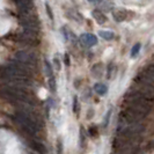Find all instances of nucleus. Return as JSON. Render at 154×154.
Segmentation results:
<instances>
[{
    "label": "nucleus",
    "instance_id": "nucleus-1",
    "mask_svg": "<svg viewBox=\"0 0 154 154\" xmlns=\"http://www.w3.org/2000/svg\"><path fill=\"white\" fill-rule=\"evenodd\" d=\"M143 131H145V126L140 123L130 124V125H119L116 134L117 137H123V138H132L137 137Z\"/></svg>",
    "mask_w": 154,
    "mask_h": 154
},
{
    "label": "nucleus",
    "instance_id": "nucleus-2",
    "mask_svg": "<svg viewBox=\"0 0 154 154\" xmlns=\"http://www.w3.org/2000/svg\"><path fill=\"white\" fill-rule=\"evenodd\" d=\"M20 23L22 24L24 30L34 31V32H38L41 30V21L34 13L20 14Z\"/></svg>",
    "mask_w": 154,
    "mask_h": 154
},
{
    "label": "nucleus",
    "instance_id": "nucleus-3",
    "mask_svg": "<svg viewBox=\"0 0 154 154\" xmlns=\"http://www.w3.org/2000/svg\"><path fill=\"white\" fill-rule=\"evenodd\" d=\"M15 59L17 63L22 64L24 66H27L28 69H32L34 72L36 71L37 66H38V59L35 54L31 52H27V51H20L15 54Z\"/></svg>",
    "mask_w": 154,
    "mask_h": 154
},
{
    "label": "nucleus",
    "instance_id": "nucleus-4",
    "mask_svg": "<svg viewBox=\"0 0 154 154\" xmlns=\"http://www.w3.org/2000/svg\"><path fill=\"white\" fill-rule=\"evenodd\" d=\"M125 103L129 107H134L140 110H145V111H151V109L153 108V103L147 100L138 99V97H125Z\"/></svg>",
    "mask_w": 154,
    "mask_h": 154
},
{
    "label": "nucleus",
    "instance_id": "nucleus-5",
    "mask_svg": "<svg viewBox=\"0 0 154 154\" xmlns=\"http://www.w3.org/2000/svg\"><path fill=\"white\" fill-rule=\"evenodd\" d=\"M134 84L139 87V91L147 92L149 93V94H152V95H154V84L149 79H147L143 73L139 74L138 77L134 79Z\"/></svg>",
    "mask_w": 154,
    "mask_h": 154
},
{
    "label": "nucleus",
    "instance_id": "nucleus-6",
    "mask_svg": "<svg viewBox=\"0 0 154 154\" xmlns=\"http://www.w3.org/2000/svg\"><path fill=\"white\" fill-rule=\"evenodd\" d=\"M137 141L136 137L132 138H123V137H116L112 140V147L114 149H121V148H125V147L133 146Z\"/></svg>",
    "mask_w": 154,
    "mask_h": 154
},
{
    "label": "nucleus",
    "instance_id": "nucleus-7",
    "mask_svg": "<svg viewBox=\"0 0 154 154\" xmlns=\"http://www.w3.org/2000/svg\"><path fill=\"white\" fill-rule=\"evenodd\" d=\"M44 64H45V71H46V75H48V85H49L50 91L52 93H54L56 89H57V82H56V78H54V74L52 65L48 62V60H45Z\"/></svg>",
    "mask_w": 154,
    "mask_h": 154
},
{
    "label": "nucleus",
    "instance_id": "nucleus-8",
    "mask_svg": "<svg viewBox=\"0 0 154 154\" xmlns=\"http://www.w3.org/2000/svg\"><path fill=\"white\" fill-rule=\"evenodd\" d=\"M125 111H128L130 115H132L137 121H140L141 118H145L149 112L148 111H145V110H140L138 108H134V107H129V106H126L125 109H124Z\"/></svg>",
    "mask_w": 154,
    "mask_h": 154
},
{
    "label": "nucleus",
    "instance_id": "nucleus-9",
    "mask_svg": "<svg viewBox=\"0 0 154 154\" xmlns=\"http://www.w3.org/2000/svg\"><path fill=\"white\" fill-rule=\"evenodd\" d=\"M15 4L19 6V9L21 14H29L34 13V2L32 1H15Z\"/></svg>",
    "mask_w": 154,
    "mask_h": 154
},
{
    "label": "nucleus",
    "instance_id": "nucleus-10",
    "mask_svg": "<svg viewBox=\"0 0 154 154\" xmlns=\"http://www.w3.org/2000/svg\"><path fill=\"white\" fill-rule=\"evenodd\" d=\"M80 41L87 46H93L97 43V38L93 34H82L80 36Z\"/></svg>",
    "mask_w": 154,
    "mask_h": 154
},
{
    "label": "nucleus",
    "instance_id": "nucleus-11",
    "mask_svg": "<svg viewBox=\"0 0 154 154\" xmlns=\"http://www.w3.org/2000/svg\"><path fill=\"white\" fill-rule=\"evenodd\" d=\"M140 148L136 145L130 147H125V148H121V149H115L114 154H138Z\"/></svg>",
    "mask_w": 154,
    "mask_h": 154
},
{
    "label": "nucleus",
    "instance_id": "nucleus-12",
    "mask_svg": "<svg viewBox=\"0 0 154 154\" xmlns=\"http://www.w3.org/2000/svg\"><path fill=\"white\" fill-rule=\"evenodd\" d=\"M112 16H114V20L117 22H123L126 20L128 17V11H124V9H117L112 12Z\"/></svg>",
    "mask_w": 154,
    "mask_h": 154
},
{
    "label": "nucleus",
    "instance_id": "nucleus-13",
    "mask_svg": "<svg viewBox=\"0 0 154 154\" xmlns=\"http://www.w3.org/2000/svg\"><path fill=\"white\" fill-rule=\"evenodd\" d=\"M92 15L95 19V21L97 23H100V24H103V23L107 22V16L104 15V13L100 9H94L92 12Z\"/></svg>",
    "mask_w": 154,
    "mask_h": 154
},
{
    "label": "nucleus",
    "instance_id": "nucleus-14",
    "mask_svg": "<svg viewBox=\"0 0 154 154\" xmlns=\"http://www.w3.org/2000/svg\"><path fill=\"white\" fill-rule=\"evenodd\" d=\"M94 89L95 92L97 93L99 95H106L108 92V87L104 85V84H96L94 86Z\"/></svg>",
    "mask_w": 154,
    "mask_h": 154
},
{
    "label": "nucleus",
    "instance_id": "nucleus-15",
    "mask_svg": "<svg viewBox=\"0 0 154 154\" xmlns=\"http://www.w3.org/2000/svg\"><path fill=\"white\" fill-rule=\"evenodd\" d=\"M143 74H144L147 79H149L154 84V65H151L148 69H145V71L143 72Z\"/></svg>",
    "mask_w": 154,
    "mask_h": 154
},
{
    "label": "nucleus",
    "instance_id": "nucleus-16",
    "mask_svg": "<svg viewBox=\"0 0 154 154\" xmlns=\"http://www.w3.org/2000/svg\"><path fill=\"white\" fill-rule=\"evenodd\" d=\"M99 35L103 39H107V41H111L115 37V34L112 31H106V30H100L99 31Z\"/></svg>",
    "mask_w": 154,
    "mask_h": 154
},
{
    "label": "nucleus",
    "instance_id": "nucleus-17",
    "mask_svg": "<svg viewBox=\"0 0 154 154\" xmlns=\"http://www.w3.org/2000/svg\"><path fill=\"white\" fill-rule=\"evenodd\" d=\"M73 112L77 116L79 115V112H80V106H79V101H78L77 96L73 97Z\"/></svg>",
    "mask_w": 154,
    "mask_h": 154
},
{
    "label": "nucleus",
    "instance_id": "nucleus-18",
    "mask_svg": "<svg viewBox=\"0 0 154 154\" xmlns=\"http://www.w3.org/2000/svg\"><path fill=\"white\" fill-rule=\"evenodd\" d=\"M86 144V134L84 126H80V146L84 147Z\"/></svg>",
    "mask_w": 154,
    "mask_h": 154
},
{
    "label": "nucleus",
    "instance_id": "nucleus-19",
    "mask_svg": "<svg viewBox=\"0 0 154 154\" xmlns=\"http://www.w3.org/2000/svg\"><path fill=\"white\" fill-rule=\"evenodd\" d=\"M92 72H93V75H94V77L96 75V72H99V77H101V73L103 72V66H102L101 64H97V65H95V66L92 69Z\"/></svg>",
    "mask_w": 154,
    "mask_h": 154
},
{
    "label": "nucleus",
    "instance_id": "nucleus-20",
    "mask_svg": "<svg viewBox=\"0 0 154 154\" xmlns=\"http://www.w3.org/2000/svg\"><path fill=\"white\" fill-rule=\"evenodd\" d=\"M139 50H140V44L139 43H137L136 45L132 48L131 50V57H136L137 54H139Z\"/></svg>",
    "mask_w": 154,
    "mask_h": 154
},
{
    "label": "nucleus",
    "instance_id": "nucleus-21",
    "mask_svg": "<svg viewBox=\"0 0 154 154\" xmlns=\"http://www.w3.org/2000/svg\"><path fill=\"white\" fill-rule=\"evenodd\" d=\"M88 133H89V136H92V137H97V134H99V131H97V129L96 128H89V130H88Z\"/></svg>",
    "mask_w": 154,
    "mask_h": 154
},
{
    "label": "nucleus",
    "instance_id": "nucleus-22",
    "mask_svg": "<svg viewBox=\"0 0 154 154\" xmlns=\"http://www.w3.org/2000/svg\"><path fill=\"white\" fill-rule=\"evenodd\" d=\"M45 7H46V13H48L49 17L51 19V21H54V13H52V9L50 7V5H49V4H45Z\"/></svg>",
    "mask_w": 154,
    "mask_h": 154
},
{
    "label": "nucleus",
    "instance_id": "nucleus-23",
    "mask_svg": "<svg viewBox=\"0 0 154 154\" xmlns=\"http://www.w3.org/2000/svg\"><path fill=\"white\" fill-rule=\"evenodd\" d=\"M57 154H63V141L60 139L57 140Z\"/></svg>",
    "mask_w": 154,
    "mask_h": 154
},
{
    "label": "nucleus",
    "instance_id": "nucleus-24",
    "mask_svg": "<svg viewBox=\"0 0 154 154\" xmlns=\"http://www.w3.org/2000/svg\"><path fill=\"white\" fill-rule=\"evenodd\" d=\"M54 65H56V69L59 71V69H60V60H59V58H58V57H54Z\"/></svg>",
    "mask_w": 154,
    "mask_h": 154
},
{
    "label": "nucleus",
    "instance_id": "nucleus-25",
    "mask_svg": "<svg viewBox=\"0 0 154 154\" xmlns=\"http://www.w3.org/2000/svg\"><path fill=\"white\" fill-rule=\"evenodd\" d=\"M110 115H111V110H109V111H108V115L106 116V118H104V123H103V126H104V128H107V126H108L109 117H110Z\"/></svg>",
    "mask_w": 154,
    "mask_h": 154
},
{
    "label": "nucleus",
    "instance_id": "nucleus-26",
    "mask_svg": "<svg viewBox=\"0 0 154 154\" xmlns=\"http://www.w3.org/2000/svg\"><path fill=\"white\" fill-rule=\"evenodd\" d=\"M69 63H71V60H69V54H65V65H66V66H69Z\"/></svg>",
    "mask_w": 154,
    "mask_h": 154
}]
</instances>
